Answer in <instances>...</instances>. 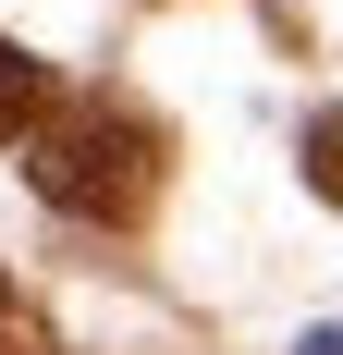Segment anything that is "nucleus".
Returning a JSON list of instances; mask_svg holds the SVG:
<instances>
[{"label":"nucleus","instance_id":"1","mask_svg":"<svg viewBox=\"0 0 343 355\" xmlns=\"http://www.w3.org/2000/svg\"><path fill=\"white\" fill-rule=\"evenodd\" d=\"M37 196L74 220H99V233H135L147 209H160V184H172V135L147 123L135 98H74L37 123Z\"/></svg>","mask_w":343,"mask_h":355},{"label":"nucleus","instance_id":"2","mask_svg":"<svg viewBox=\"0 0 343 355\" xmlns=\"http://www.w3.org/2000/svg\"><path fill=\"white\" fill-rule=\"evenodd\" d=\"M25 123H49V62H25V49L0 37V147L25 135Z\"/></svg>","mask_w":343,"mask_h":355},{"label":"nucleus","instance_id":"3","mask_svg":"<svg viewBox=\"0 0 343 355\" xmlns=\"http://www.w3.org/2000/svg\"><path fill=\"white\" fill-rule=\"evenodd\" d=\"M0 355H62V331L37 319V294H25V282H0Z\"/></svg>","mask_w":343,"mask_h":355},{"label":"nucleus","instance_id":"4","mask_svg":"<svg viewBox=\"0 0 343 355\" xmlns=\"http://www.w3.org/2000/svg\"><path fill=\"white\" fill-rule=\"evenodd\" d=\"M307 184L343 209V110H319V123H307Z\"/></svg>","mask_w":343,"mask_h":355},{"label":"nucleus","instance_id":"5","mask_svg":"<svg viewBox=\"0 0 343 355\" xmlns=\"http://www.w3.org/2000/svg\"><path fill=\"white\" fill-rule=\"evenodd\" d=\"M294 355H343V331H307V343H294Z\"/></svg>","mask_w":343,"mask_h":355}]
</instances>
